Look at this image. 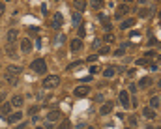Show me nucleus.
I'll list each match as a JSON object with an SVG mask.
<instances>
[{
	"label": "nucleus",
	"instance_id": "obj_1",
	"mask_svg": "<svg viewBox=\"0 0 161 129\" xmlns=\"http://www.w3.org/2000/svg\"><path fill=\"white\" fill-rule=\"evenodd\" d=\"M30 67H32V71H36L38 75H43V73H47V62H45L43 58H36V60H32Z\"/></svg>",
	"mask_w": 161,
	"mask_h": 129
},
{
	"label": "nucleus",
	"instance_id": "obj_2",
	"mask_svg": "<svg viewBox=\"0 0 161 129\" xmlns=\"http://www.w3.org/2000/svg\"><path fill=\"white\" fill-rule=\"evenodd\" d=\"M60 84V77L58 75H47L43 79V88L45 90H54Z\"/></svg>",
	"mask_w": 161,
	"mask_h": 129
},
{
	"label": "nucleus",
	"instance_id": "obj_3",
	"mask_svg": "<svg viewBox=\"0 0 161 129\" xmlns=\"http://www.w3.org/2000/svg\"><path fill=\"white\" fill-rule=\"evenodd\" d=\"M118 101H120V105L124 107V109H129V107H131L129 92H128V90H122V92H120V96H118Z\"/></svg>",
	"mask_w": 161,
	"mask_h": 129
},
{
	"label": "nucleus",
	"instance_id": "obj_4",
	"mask_svg": "<svg viewBox=\"0 0 161 129\" xmlns=\"http://www.w3.org/2000/svg\"><path fill=\"white\" fill-rule=\"evenodd\" d=\"M129 13V6L128 4H122V6H118L116 8V13H114V19H118V21H122L125 15Z\"/></svg>",
	"mask_w": 161,
	"mask_h": 129
},
{
	"label": "nucleus",
	"instance_id": "obj_5",
	"mask_svg": "<svg viewBox=\"0 0 161 129\" xmlns=\"http://www.w3.org/2000/svg\"><path fill=\"white\" fill-rule=\"evenodd\" d=\"M81 49H82V39L81 38L71 39V43H69V51H71V53H79Z\"/></svg>",
	"mask_w": 161,
	"mask_h": 129
},
{
	"label": "nucleus",
	"instance_id": "obj_6",
	"mask_svg": "<svg viewBox=\"0 0 161 129\" xmlns=\"http://www.w3.org/2000/svg\"><path fill=\"white\" fill-rule=\"evenodd\" d=\"M148 86H152V77H150V75H146V77H142L141 81H139L137 90H146Z\"/></svg>",
	"mask_w": 161,
	"mask_h": 129
},
{
	"label": "nucleus",
	"instance_id": "obj_7",
	"mask_svg": "<svg viewBox=\"0 0 161 129\" xmlns=\"http://www.w3.org/2000/svg\"><path fill=\"white\" fill-rule=\"evenodd\" d=\"M17 36H19L17 28H10L8 34H6V41H8V43H15L17 41Z\"/></svg>",
	"mask_w": 161,
	"mask_h": 129
},
{
	"label": "nucleus",
	"instance_id": "obj_8",
	"mask_svg": "<svg viewBox=\"0 0 161 129\" xmlns=\"http://www.w3.org/2000/svg\"><path fill=\"white\" fill-rule=\"evenodd\" d=\"M62 118V112L58 109H54V110H49L47 112V122H58Z\"/></svg>",
	"mask_w": 161,
	"mask_h": 129
},
{
	"label": "nucleus",
	"instance_id": "obj_9",
	"mask_svg": "<svg viewBox=\"0 0 161 129\" xmlns=\"http://www.w3.org/2000/svg\"><path fill=\"white\" fill-rule=\"evenodd\" d=\"M62 23H64V17H62V13H54V15H53V28L60 30V28H62Z\"/></svg>",
	"mask_w": 161,
	"mask_h": 129
},
{
	"label": "nucleus",
	"instance_id": "obj_10",
	"mask_svg": "<svg viewBox=\"0 0 161 129\" xmlns=\"http://www.w3.org/2000/svg\"><path fill=\"white\" fill-rule=\"evenodd\" d=\"M21 120H23V112H21V110L8 114V122H10V124H17V122H21Z\"/></svg>",
	"mask_w": 161,
	"mask_h": 129
},
{
	"label": "nucleus",
	"instance_id": "obj_11",
	"mask_svg": "<svg viewBox=\"0 0 161 129\" xmlns=\"http://www.w3.org/2000/svg\"><path fill=\"white\" fill-rule=\"evenodd\" d=\"M88 92H90L88 86H77L73 94H75V97H85V96H88Z\"/></svg>",
	"mask_w": 161,
	"mask_h": 129
},
{
	"label": "nucleus",
	"instance_id": "obj_12",
	"mask_svg": "<svg viewBox=\"0 0 161 129\" xmlns=\"http://www.w3.org/2000/svg\"><path fill=\"white\" fill-rule=\"evenodd\" d=\"M10 103H11V107H15V109H21L23 103H24V97H23V96H13Z\"/></svg>",
	"mask_w": 161,
	"mask_h": 129
},
{
	"label": "nucleus",
	"instance_id": "obj_13",
	"mask_svg": "<svg viewBox=\"0 0 161 129\" xmlns=\"http://www.w3.org/2000/svg\"><path fill=\"white\" fill-rule=\"evenodd\" d=\"M11 103H0V116H8V114L11 112Z\"/></svg>",
	"mask_w": 161,
	"mask_h": 129
},
{
	"label": "nucleus",
	"instance_id": "obj_14",
	"mask_svg": "<svg viewBox=\"0 0 161 129\" xmlns=\"http://www.w3.org/2000/svg\"><path fill=\"white\" fill-rule=\"evenodd\" d=\"M116 71H118V69H116L114 66H107V67L103 69V75L107 77V79H113V77L116 75Z\"/></svg>",
	"mask_w": 161,
	"mask_h": 129
},
{
	"label": "nucleus",
	"instance_id": "obj_15",
	"mask_svg": "<svg viewBox=\"0 0 161 129\" xmlns=\"http://www.w3.org/2000/svg\"><path fill=\"white\" fill-rule=\"evenodd\" d=\"M4 81L8 82V84H17V82H19V77H17V75H11V73H8V71H6Z\"/></svg>",
	"mask_w": 161,
	"mask_h": 129
},
{
	"label": "nucleus",
	"instance_id": "obj_16",
	"mask_svg": "<svg viewBox=\"0 0 161 129\" xmlns=\"http://www.w3.org/2000/svg\"><path fill=\"white\" fill-rule=\"evenodd\" d=\"M21 51L23 53H30L32 51V41L30 39H23L21 41Z\"/></svg>",
	"mask_w": 161,
	"mask_h": 129
},
{
	"label": "nucleus",
	"instance_id": "obj_17",
	"mask_svg": "<svg viewBox=\"0 0 161 129\" xmlns=\"http://www.w3.org/2000/svg\"><path fill=\"white\" fill-rule=\"evenodd\" d=\"M142 116L148 118V120H154V118H156V110L150 109V107H146V109H142Z\"/></svg>",
	"mask_w": 161,
	"mask_h": 129
},
{
	"label": "nucleus",
	"instance_id": "obj_18",
	"mask_svg": "<svg viewBox=\"0 0 161 129\" xmlns=\"http://www.w3.org/2000/svg\"><path fill=\"white\" fill-rule=\"evenodd\" d=\"M159 107H161V97H159V96H154V97L150 99V109L156 110V109H159Z\"/></svg>",
	"mask_w": 161,
	"mask_h": 129
},
{
	"label": "nucleus",
	"instance_id": "obj_19",
	"mask_svg": "<svg viewBox=\"0 0 161 129\" xmlns=\"http://www.w3.org/2000/svg\"><path fill=\"white\" fill-rule=\"evenodd\" d=\"M6 71H8V73H11V75H21V73H23V67H21V66H8V69H6Z\"/></svg>",
	"mask_w": 161,
	"mask_h": 129
},
{
	"label": "nucleus",
	"instance_id": "obj_20",
	"mask_svg": "<svg viewBox=\"0 0 161 129\" xmlns=\"http://www.w3.org/2000/svg\"><path fill=\"white\" fill-rule=\"evenodd\" d=\"M73 4H75L77 11H81V13L86 10V0H73Z\"/></svg>",
	"mask_w": 161,
	"mask_h": 129
},
{
	"label": "nucleus",
	"instance_id": "obj_21",
	"mask_svg": "<svg viewBox=\"0 0 161 129\" xmlns=\"http://www.w3.org/2000/svg\"><path fill=\"white\" fill-rule=\"evenodd\" d=\"M99 112L103 114V116H105V114H109V112H113V103H111V101L103 103V107H101V110H99Z\"/></svg>",
	"mask_w": 161,
	"mask_h": 129
},
{
	"label": "nucleus",
	"instance_id": "obj_22",
	"mask_svg": "<svg viewBox=\"0 0 161 129\" xmlns=\"http://www.w3.org/2000/svg\"><path fill=\"white\" fill-rule=\"evenodd\" d=\"M133 24H135V19H125L124 23L120 24V30H128V28H131Z\"/></svg>",
	"mask_w": 161,
	"mask_h": 129
},
{
	"label": "nucleus",
	"instance_id": "obj_23",
	"mask_svg": "<svg viewBox=\"0 0 161 129\" xmlns=\"http://www.w3.org/2000/svg\"><path fill=\"white\" fill-rule=\"evenodd\" d=\"M90 6H92V10H101L103 6H105V2H103V0H92Z\"/></svg>",
	"mask_w": 161,
	"mask_h": 129
},
{
	"label": "nucleus",
	"instance_id": "obj_24",
	"mask_svg": "<svg viewBox=\"0 0 161 129\" xmlns=\"http://www.w3.org/2000/svg\"><path fill=\"white\" fill-rule=\"evenodd\" d=\"M81 21H82L81 11H75V13H73V24H75V26H79V24H81Z\"/></svg>",
	"mask_w": 161,
	"mask_h": 129
},
{
	"label": "nucleus",
	"instance_id": "obj_25",
	"mask_svg": "<svg viewBox=\"0 0 161 129\" xmlns=\"http://www.w3.org/2000/svg\"><path fill=\"white\" fill-rule=\"evenodd\" d=\"M69 127H71V122H69V120H64V122L60 124L58 129H69Z\"/></svg>",
	"mask_w": 161,
	"mask_h": 129
},
{
	"label": "nucleus",
	"instance_id": "obj_26",
	"mask_svg": "<svg viewBox=\"0 0 161 129\" xmlns=\"http://www.w3.org/2000/svg\"><path fill=\"white\" fill-rule=\"evenodd\" d=\"M105 41H107V43H113V41H114V36H113V34L109 32L107 36H105Z\"/></svg>",
	"mask_w": 161,
	"mask_h": 129
},
{
	"label": "nucleus",
	"instance_id": "obj_27",
	"mask_svg": "<svg viewBox=\"0 0 161 129\" xmlns=\"http://www.w3.org/2000/svg\"><path fill=\"white\" fill-rule=\"evenodd\" d=\"M38 110H39V107H38V105H36V107H30V109H28V114L32 116V114H36Z\"/></svg>",
	"mask_w": 161,
	"mask_h": 129
},
{
	"label": "nucleus",
	"instance_id": "obj_28",
	"mask_svg": "<svg viewBox=\"0 0 161 129\" xmlns=\"http://www.w3.org/2000/svg\"><path fill=\"white\" fill-rule=\"evenodd\" d=\"M114 54H116V56H124V54H125V47H120Z\"/></svg>",
	"mask_w": 161,
	"mask_h": 129
},
{
	"label": "nucleus",
	"instance_id": "obj_29",
	"mask_svg": "<svg viewBox=\"0 0 161 129\" xmlns=\"http://www.w3.org/2000/svg\"><path fill=\"white\" fill-rule=\"evenodd\" d=\"M137 64H139V66H148L150 62H148V58H141V60H139Z\"/></svg>",
	"mask_w": 161,
	"mask_h": 129
},
{
	"label": "nucleus",
	"instance_id": "obj_30",
	"mask_svg": "<svg viewBox=\"0 0 161 129\" xmlns=\"http://www.w3.org/2000/svg\"><path fill=\"white\" fill-rule=\"evenodd\" d=\"M101 47V39H94V45H92V49H99Z\"/></svg>",
	"mask_w": 161,
	"mask_h": 129
},
{
	"label": "nucleus",
	"instance_id": "obj_31",
	"mask_svg": "<svg viewBox=\"0 0 161 129\" xmlns=\"http://www.w3.org/2000/svg\"><path fill=\"white\" fill-rule=\"evenodd\" d=\"M99 53H101V54H109V53H111V47H109V45H107V47H101Z\"/></svg>",
	"mask_w": 161,
	"mask_h": 129
},
{
	"label": "nucleus",
	"instance_id": "obj_32",
	"mask_svg": "<svg viewBox=\"0 0 161 129\" xmlns=\"http://www.w3.org/2000/svg\"><path fill=\"white\" fill-rule=\"evenodd\" d=\"M6 97H8V94H6L4 90H0V103H4V99H6Z\"/></svg>",
	"mask_w": 161,
	"mask_h": 129
},
{
	"label": "nucleus",
	"instance_id": "obj_33",
	"mask_svg": "<svg viewBox=\"0 0 161 129\" xmlns=\"http://www.w3.org/2000/svg\"><path fill=\"white\" fill-rule=\"evenodd\" d=\"M4 11H6V4H4V2H0V17L4 15Z\"/></svg>",
	"mask_w": 161,
	"mask_h": 129
},
{
	"label": "nucleus",
	"instance_id": "obj_34",
	"mask_svg": "<svg viewBox=\"0 0 161 129\" xmlns=\"http://www.w3.org/2000/svg\"><path fill=\"white\" fill-rule=\"evenodd\" d=\"M66 41V38H64V34H62V36H58V38H56V43H58V45H60V43H64Z\"/></svg>",
	"mask_w": 161,
	"mask_h": 129
},
{
	"label": "nucleus",
	"instance_id": "obj_35",
	"mask_svg": "<svg viewBox=\"0 0 161 129\" xmlns=\"http://www.w3.org/2000/svg\"><path fill=\"white\" fill-rule=\"evenodd\" d=\"M137 122H139V120H137V116H131V118H129V124H131V125H135Z\"/></svg>",
	"mask_w": 161,
	"mask_h": 129
},
{
	"label": "nucleus",
	"instance_id": "obj_36",
	"mask_svg": "<svg viewBox=\"0 0 161 129\" xmlns=\"http://www.w3.org/2000/svg\"><path fill=\"white\" fill-rule=\"evenodd\" d=\"M28 32H30V34H34V36H36V34H38V28H36V26H34V28H28Z\"/></svg>",
	"mask_w": 161,
	"mask_h": 129
},
{
	"label": "nucleus",
	"instance_id": "obj_37",
	"mask_svg": "<svg viewBox=\"0 0 161 129\" xmlns=\"http://www.w3.org/2000/svg\"><path fill=\"white\" fill-rule=\"evenodd\" d=\"M79 34H81V36H85V34H86V28H85V26H81V28H79Z\"/></svg>",
	"mask_w": 161,
	"mask_h": 129
},
{
	"label": "nucleus",
	"instance_id": "obj_38",
	"mask_svg": "<svg viewBox=\"0 0 161 129\" xmlns=\"http://www.w3.org/2000/svg\"><path fill=\"white\" fill-rule=\"evenodd\" d=\"M94 73H97V67H96V66L90 67V75H94Z\"/></svg>",
	"mask_w": 161,
	"mask_h": 129
},
{
	"label": "nucleus",
	"instance_id": "obj_39",
	"mask_svg": "<svg viewBox=\"0 0 161 129\" xmlns=\"http://www.w3.org/2000/svg\"><path fill=\"white\" fill-rule=\"evenodd\" d=\"M90 81H92V75H88V77L82 79V82H90Z\"/></svg>",
	"mask_w": 161,
	"mask_h": 129
},
{
	"label": "nucleus",
	"instance_id": "obj_40",
	"mask_svg": "<svg viewBox=\"0 0 161 129\" xmlns=\"http://www.w3.org/2000/svg\"><path fill=\"white\" fill-rule=\"evenodd\" d=\"M150 56H156V53H154V51H148V53H146V58H150Z\"/></svg>",
	"mask_w": 161,
	"mask_h": 129
},
{
	"label": "nucleus",
	"instance_id": "obj_41",
	"mask_svg": "<svg viewBox=\"0 0 161 129\" xmlns=\"http://www.w3.org/2000/svg\"><path fill=\"white\" fill-rule=\"evenodd\" d=\"M137 2H139V4H141V6H144L146 2H148V0H137Z\"/></svg>",
	"mask_w": 161,
	"mask_h": 129
},
{
	"label": "nucleus",
	"instance_id": "obj_42",
	"mask_svg": "<svg viewBox=\"0 0 161 129\" xmlns=\"http://www.w3.org/2000/svg\"><path fill=\"white\" fill-rule=\"evenodd\" d=\"M144 129H156V127H152V125H148V127H144Z\"/></svg>",
	"mask_w": 161,
	"mask_h": 129
},
{
	"label": "nucleus",
	"instance_id": "obj_43",
	"mask_svg": "<svg viewBox=\"0 0 161 129\" xmlns=\"http://www.w3.org/2000/svg\"><path fill=\"white\" fill-rule=\"evenodd\" d=\"M2 2H4V4H6V2H11V0H2Z\"/></svg>",
	"mask_w": 161,
	"mask_h": 129
},
{
	"label": "nucleus",
	"instance_id": "obj_44",
	"mask_svg": "<svg viewBox=\"0 0 161 129\" xmlns=\"http://www.w3.org/2000/svg\"><path fill=\"white\" fill-rule=\"evenodd\" d=\"M0 90H2V81H0Z\"/></svg>",
	"mask_w": 161,
	"mask_h": 129
},
{
	"label": "nucleus",
	"instance_id": "obj_45",
	"mask_svg": "<svg viewBox=\"0 0 161 129\" xmlns=\"http://www.w3.org/2000/svg\"><path fill=\"white\" fill-rule=\"evenodd\" d=\"M36 129H43V127H36Z\"/></svg>",
	"mask_w": 161,
	"mask_h": 129
},
{
	"label": "nucleus",
	"instance_id": "obj_46",
	"mask_svg": "<svg viewBox=\"0 0 161 129\" xmlns=\"http://www.w3.org/2000/svg\"><path fill=\"white\" fill-rule=\"evenodd\" d=\"M86 129H92V127H86Z\"/></svg>",
	"mask_w": 161,
	"mask_h": 129
}]
</instances>
